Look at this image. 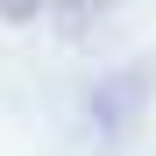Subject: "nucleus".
I'll use <instances>...</instances> for the list:
<instances>
[{
  "label": "nucleus",
  "instance_id": "1",
  "mask_svg": "<svg viewBox=\"0 0 156 156\" xmlns=\"http://www.w3.org/2000/svg\"><path fill=\"white\" fill-rule=\"evenodd\" d=\"M36 7H43V0H0V14H7V21H29Z\"/></svg>",
  "mask_w": 156,
  "mask_h": 156
}]
</instances>
